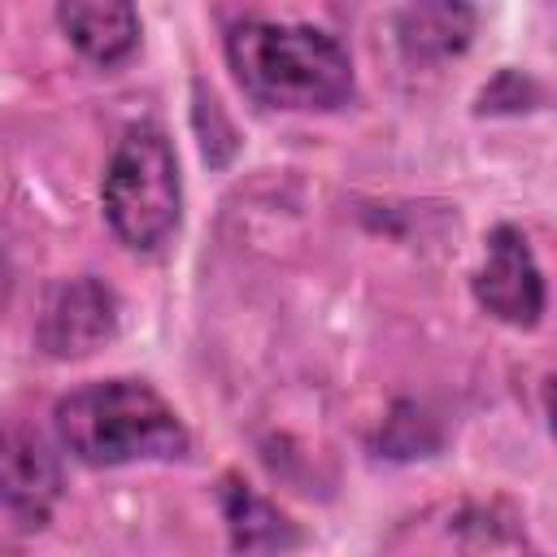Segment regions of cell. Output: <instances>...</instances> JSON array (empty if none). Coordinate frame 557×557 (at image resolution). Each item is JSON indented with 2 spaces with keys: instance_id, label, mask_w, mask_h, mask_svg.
<instances>
[{
  "instance_id": "obj_9",
  "label": "cell",
  "mask_w": 557,
  "mask_h": 557,
  "mask_svg": "<svg viewBox=\"0 0 557 557\" xmlns=\"http://www.w3.org/2000/svg\"><path fill=\"white\" fill-rule=\"evenodd\" d=\"M396 30L409 57H448L470 44L474 13L461 4H418L396 17Z\"/></svg>"
},
{
  "instance_id": "obj_4",
  "label": "cell",
  "mask_w": 557,
  "mask_h": 557,
  "mask_svg": "<svg viewBox=\"0 0 557 557\" xmlns=\"http://www.w3.org/2000/svg\"><path fill=\"white\" fill-rule=\"evenodd\" d=\"M61 500V461L39 426L4 422L0 426V505L17 527L35 531L52 518Z\"/></svg>"
},
{
  "instance_id": "obj_7",
  "label": "cell",
  "mask_w": 557,
  "mask_h": 557,
  "mask_svg": "<svg viewBox=\"0 0 557 557\" xmlns=\"http://www.w3.org/2000/svg\"><path fill=\"white\" fill-rule=\"evenodd\" d=\"M57 22L70 44L96 65H117L139 44V13L122 0H70L57 9Z\"/></svg>"
},
{
  "instance_id": "obj_5",
  "label": "cell",
  "mask_w": 557,
  "mask_h": 557,
  "mask_svg": "<svg viewBox=\"0 0 557 557\" xmlns=\"http://www.w3.org/2000/svg\"><path fill=\"white\" fill-rule=\"evenodd\" d=\"M117 331V296L100 278H65L48 292L35 339L48 357H87Z\"/></svg>"
},
{
  "instance_id": "obj_6",
  "label": "cell",
  "mask_w": 557,
  "mask_h": 557,
  "mask_svg": "<svg viewBox=\"0 0 557 557\" xmlns=\"http://www.w3.org/2000/svg\"><path fill=\"white\" fill-rule=\"evenodd\" d=\"M474 300L509 326H535L540 322L544 274H540L531 244L518 226H496L487 235V257L474 274Z\"/></svg>"
},
{
  "instance_id": "obj_1",
  "label": "cell",
  "mask_w": 557,
  "mask_h": 557,
  "mask_svg": "<svg viewBox=\"0 0 557 557\" xmlns=\"http://www.w3.org/2000/svg\"><path fill=\"white\" fill-rule=\"evenodd\" d=\"M226 61L239 87L270 109L322 113L352 96V61L344 44L318 26L244 17L226 30Z\"/></svg>"
},
{
  "instance_id": "obj_2",
  "label": "cell",
  "mask_w": 557,
  "mask_h": 557,
  "mask_svg": "<svg viewBox=\"0 0 557 557\" xmlns=\"http://www.w3.org/2000/svg\"><path fill=\"white\" fill-rule=\"evenodd\" d=\"M57 435L83 466L170 461L187 453V426L144 379L83 383L57 400Z\"/></svg>"
},
{
  "instance_id": "obj_3",
  "label": "cell",
  "mask_w": 557,
  "mask_h": 557,
  "mask_svg": "<svg viewBox=\"0 0 557 557\" xmlns=\"http://www.w3.org/2000/svg\"><path fill=\"white\" fill-rule=\"evenodd\" d=\"M100 200L113 235L135 252H152L174 235L183 209L178 161L157 126H131L117 139Z\"/></svg>"
},
{
  "instance_id": "obj_10",
  "label": "cell",
  "mask_w": 557,
  "mask_h": 557,
  "mask_svg": "<svg viewBox=\"0 0 557 557\" xmlns=\"http://www.w3.org/2000/svg\"><path fill=\"white\" fill-rule=\"evenodd\" d=\"M527 91L531 96H540L518 70H505V74H496V83L492 87H483V96H479V113H500V109H531L527 104Z\"/></svg>"
},
{
  "instance_id": "obj_8",
  "label": "cell",
  "mask_w": 557,
  "mask_h": 557,
  "mask_svg": "<svg viewBox=\"0 0 557 557\" xmlns=\"http://www.w3.org/2000/svg\"><path fill=\"white\" fill-rule=\"evenodd\" d=\"M222 513L231 527V544L244 557H274L300 540L296 527L270 500H261L248 483H239L235 474L222 479Z\"/></svg>"
},
{
  "instance_id": "obj_11",
  "label": "cell",
  "mask_w": 557,
  "mask_h": 557,
  "mask_svg": "<svg viewBox=\"0 0 557 557\" xmlns=\"http://www.w3.org/2000/svg\"><path fill=\"white\" fill-rule=\"evenodd\" d=\"M0 283H4V265H0ZM0 305H4V296H0Z\"/></svg>"
}]
</instances>
